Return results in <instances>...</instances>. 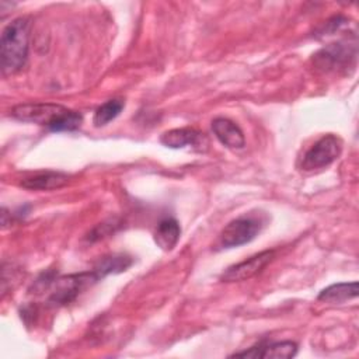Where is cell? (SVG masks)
I'll list each match as a JSON object with an SVG mask.
<instances>
[{
	"label": "cell",
	"mask_w": 359,
	"mask_h": 359,
	"mask_svg": "<svg viewBox=\"0 0 359 359\" xmlns=\"http://www.w3.org/2000/svg\"><path fill=\"white\" fill-rule=\"evenodd\" d=\"M10 114L18 121L43 125L53 132H73L83 122L80 112L55 102L18 104L13 107Z\"/></svg>",
	"instance_id": "obj_1"
},
{
	"label": "cell",
	"mask_w": 359,
	"mask_h": 359,
	"mask_svg": "<svg viewBox=\"0 0 359 359\" xmlns=\"http://www.w3.org/2000/svg\"><path fill=\"white\" fill-rule=\"evenodd\" d=\"M29 17H18L4 27L0 38L3 76H11L25 66L29 49Z\"/></svg>",
	"instance_id": "obj_2"
},
{
	"label": "cell",
	"mask_w": 359,
	"mask_h": 359,
	"mask_svg": "<svg viewBox=\"0 0 359 359\" xmlns=\"http://www.w3.org/2000/svg\"><path fill=\"white\" fill-rule=\"evenodd\" d=\"M342 151V142L335 135H324L320 137L302 157L300 170L314 171L332 164Z\"/></svg>",
	"instance_id": "obj_3"
},
{
	"label": "cell",
	"mask_w": 359,
	"mask_h": 359,
	"mask_svg": "<svg viewBox=\"0 0 359 359\" xmlns=\"http://www.w3.org/2000/svg\"><path fill=\"white\" fill-rule=\"evenodd\" d=\"M97 280H100V279L94 271L56 278L53 282V292L49 296L48 303H49V306H53V307L69 304L86 287L91 286Z\"/></svg>",
	"instance_id": "obj_4"
},
{
	"label": "cell",
	"mask_w": 359,
	"mask_h": 359,
	"mask_svg": "<svg viewBox=\"0 0 359 359\" xmlns=\"http://www.w3.org/2000/svg\"><path fill=\"white\" fill-rule=\"evenodd\" d=\"M261 231V222L252 216H240L229 222L219 236L222 248H234L252 241Z\"/></svg>",
	"instance_id": "obj_5"
},
{
	"label": "cell",
	"mask_w": 359,
	"mask_h": 359,
	"mask_svg": "<svg viewBox=\"0 0 359 359\" xmlns=\"http://www.w3.org/2000/svg\"><path fill=\"white\" fill-rule=\"evenodd\" d=\"M275 258V251L273 250H265L261 251L241 262H237L227 269L223 271L220 275V279L223 282H240V280H247L261 272L266 264H269Z\"/></svg>",
	"instance_id": "obj_6"
},
{
	"label": "cell",
	"mask_w": 359,
	"mask_h": 359,
	"mask_svg": "<svg viewBox=\"0 0 359 359\" xmlns=\"http://www.w3.org/2000/svg\"><path fill=\"white\" fill-rule=\"evenodd\" d=\"M160 142L170 149H182L191 146L196 150H203L208 144L206 136L194 128H175L167 130L161 135Z\"/></svg>",
	"instance_id": "obj_7"
},
{
	"label": "cell",
	"mask_w": 359,
	"mask_h": 359,
	"mask_svg": "<svg viewBox=\"0 0 359 359\" xmlns=\"http://www.w3.org/2000/svg\"><path fill=\"white\" fill-rule=\"evenodd\" d=\"M297 353V344L292 341H280L271 344H261L257 346H251L247 351L236 352L230 356H241V358H262V359H289Z\"/></svg>",
	"instance_id": "obj_8"
},
{
	"label": "cell",
	"mask_w": 359,
	"mask_h": 359,
	"mask_svg": "<svg viewBox=\"0 0 359 359\" xmlns=\"http://www.w3.org/2000/svg\"><path fill=\"white\" fill-rule=\"evenodd\" d=\"M212 130L217 140L230 149H243L245 146V137L238 125L227 118H215L212 121Z\"/></svg>",
	"instance_id": "obj_9"
},
{
	"label": "cell",
	"mask_w": 359,
	"mask_h": 359,
	"mask_svg": "<svg viewBox=\"0 0 359 359\" xmlns=\"http://www.w3.org/2000/svg\"><path fill=\"white\" fill-rule=\"evenodd\" d=\"M69 180L70 177L65 172L45 171V172H38L21 180L20 185L31 191H50V189H57L65 187L69 182Z\"/></svg>",
	"instance_id": "obj_10"
},
{
	"label": "cell",
	"mask_w": 359,
	"mask_h": 359,
	"mask_svg": "<svg viewBox=\"0 0 359 359\" xmlns=\"http://www.w3.org/2000/svg\"><path fill=\"white\" fill-rule=\"evenodd\" d=\"M349 48L345 43H331L321 49L318 53L314 55V62L317 67L321 69H335L342 67L344 65L349 63Z\"/></svg>",
	"instance_id": "obj_11"
},
{
	"label": "cell",
	"mask_w": 359,
	"mask_h": 359,
	"mask_svg": "<svg viewBox=\"0 0 359 359\" xmlns=\"http://www.w3.org/2000/svg\"><path fill=\"white\" fill-rule=\"evenodd\" d=\"M181 236V227L172 217H167L158 222L154 231V241L163 251H171Z\"/></svg>",
	"instance_id": "obj_12"
},
{
	"label": "cell",
	"mask_w": 359,
	"mask_h": 359,
	"mask_svg": "<svg viewBox=\"0 0 359 359\" xmlns=\"http://www.w3.org/2000/svg\"><path fill=\"white\" fill-rule=\"evenodd\" d=\"M358 297V282H342V283H334L325 289H323L318 294V300L324 303H344L349 299Z\"/></svg>",
	"instance_id": "obj_13"
},
{
	"label": "cell",
	"mask_w": 359,
	"mask_h": 359,
	"mask_svg": "<svg viewBox=\"0 0 359 359\" xmlns=\"http://www.w3.org/2000/svg\"><path fill=\"white\" fill-rule=\"evenodd\" d=\"M132 265V258L123 254H115L109 257H104L100 259V262L94 266V272L98 276V279L105 278L111 273H119L126 271Z\"/></svg>",
	"instance_id": "obj_14"
},
{
	"label": "cell",
	"mask_w": 359,
	"mask_h": 359,
	"mask_svg": "<svg viewBox=\"0 0 359 359\" xmlns=\"http://www.w3.org/2000/svg\"><path fill=\"white\" fill-rule=\"evenodd\" d=\"M125 104L122 100H108L102 105H100L93 116V123L94 126H105L111 121H114L123 109Z\"/></svg>",
	"instance_id": "obj_15"
}]
</instances>
